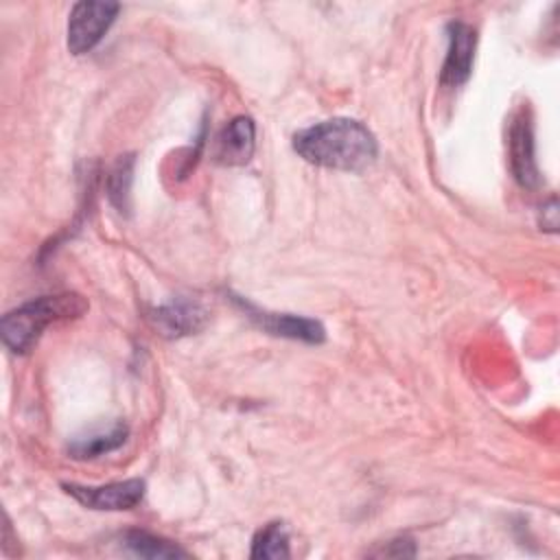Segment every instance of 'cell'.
I'll list each match as a JSON object with an SVG mask.
<instances>
[{
  "label": "cell",
  "instance_id": "4",
  "mask_svg": "<svg viewBox=\"0 0 560 560\" xmlns=\"http://www.w3.org/2000/svg\"><path fill=\"white\" fill-rule=\"evenodd\" d=\"M63 490L90 510L120 512V510H131L142 501L144 481L142 479H127V481H114V483H105V486L66 483Z\"/></svg>",
  "mask_w": 560,
  "mask_h": 560
},
{
  "label": "cell",
  "instance_id": "6",
  "mask_svg": "<svg viewBox=\"0 0 560 560\" xmlns=\"http://www.w3.org/2000/svg\"><path fill=\"white\" fill-rule=\"evenodd\" d=\"M510 147V166L516 182L525 188H536L540 184V173L536 164V144H534V127L527 109H521L508 131Z\"/></svg>",
  "mask_w": 560,
  "mask_h": 560
},
{
  "label": "cell",
  "instance_id": "9",
  "mask_svg": "<svg viewBox=\"0 0 560 560\" xmlns=\"http://www.w3.org/2000/svg\"><path fill=\"white\" fill-rule=\"evenodd\" d=\"M256 147V127L249 116H236L217 138V160L228 166L247 164Z\"/></svg>",
  "mask_w": 560,
  "mask_h": 560
},
{
  "label": "cell",
  "instance_id": "3",
  "mask_svg": "<svg viewBox=\"0 0 560 560\" xmlns=\"http://www.w3.org/2000/svg\"><path fill=\"white\" fill-rule=\"evenodd\" d=\"M120 4L116 2H77L68 20V48L72 55L90 52L114 24Z\"/></svg>",
  "mask_w": 560,
  "mask_h": 560
},
{
  "label": "cell",
  "instance_id": "13",
  "mask_svg": "<svg viewBox=\"0 0 560 560\" xmlns=\"http://www.w3.org/2000/svg\"><path fill=\"white\" fill-rule=\"evenodd\" d=\"M252 558H289V534L282 523H269L254 536Z\"/></svg>",
  "mask_w": 560,
  "mask_h": 560
},
{
  "label": "cell",
  "instance_id": "5",
  "mask_svg": "<svg viewBox=\"0 0 560 560\" xmlns=\"http://www.w3.org/2000/svg\"><path fill=\"white\" fill-rule=\"evenodd\" d=\"M446 35H448V48H446V57L440 72V83L446 88H459L468 81L472 72L477 33L470 24L462 20H453L446 26Z\"/></svg>",
  "mask_w": 560,
  "mask_h": 560
},
{
  "label": "cell",
  "instance_id": "11",
  "mask_svg": "<svg viewBox=\"0 0 560 560\" xmlns=\"http://www.w3.org/2000/svg\"><path fill=\"white\" fill-rule=\"evenodd\" d=\"M122 545L133 556H140V558H184L186 556V551L179 549L175 542L158 538L147 532H138V529L127 532L122 538Z\"/></svg>",
  "mask_w": 560,
  "mask_h": 560
},
{
  "label": "cell",
  "instance_id": "10",
  "mask_svg": "<svg viewBox=\"0 0 560 560\" xmlns=\"http://www.w3.org/2000/svg\"><path fill=\"white\" fill-rule=\"evenodd\" d=\"M127 424L125 422H112L107 429H94L85 435H79L72 444H70V455L77 459H92V457H101L118 446L125 444L127 440Z\"/></svg>",
  "mask_w": 560,
  "mask_h": 560
},
{
  "label": "cell",
  "instance_id": "14",
  "mask_svg": "<svg viewBox=\"0 0 560 560\" xmlns=\"http://www.w3.org/2000/svg\"><path fill=\"white\" fill-rule=\"evenodd\" d=\"M556 208H558V206H556V199H553V197L540 208V210L547 214V221H542V228H545V230H551V232H553V230L558 228V210H556Z\"/></svg>",
  "mask_w": 560,
  "mask_h": 560
},
{
  "label": "cell",
  "instance_id": "8",
  "mask_svg": "<svg viewBox=\"0 0 560 560\" xmlns=\"http://www.w3.org/2000/svg\"><path fill=\"white\" fill-rule=\"evenodd\" d=\"M151 324L160 330L164 337H184L201 330L208 319V311L188 300H175L168 304H162L149 313Z\"/></svg>",
  "mask_w": 560,
  "mask_h": 560
},
{
  "label": "cell",
  "instance_id": "12",
  "mask_svg": "<svg viewBox=\"0 0 560 560\" xmlns=\"http://www.w3.org/2000/svg\"><path fill=\"white\" fill-rule=\"evenodd\" d=\"M133 155H120L107 175V197L118 212H129L131 182H133Z\"/></svg>",
  "mask_w": 560,
  "mask_h": 560
},
{
  "label": "cell",
  "instance_id": "1",
  "mask_svg": "<svg viewBox=\"0 0 560 560\" xmlns=\"http://www.w3.org/2000/svg\"><path fill=\"white\" fill-rule=\"evenodd\" d=\"M293 149L308 164L359 173L378 155L374 133L354 118H330L293 136Z\"/></svg>",
  "mask_w": 560,
  "mask_h": 560
},
{
  "label": "cell",
  "instance_id": "7",
  "mask_svg": "<svg viewBox=\"0 0 560 560\" xmlns=\"http://www.w3.org/2000/svg\"><path fill=\"white\" fill-rule=\"evenodd\" d=\"M245 315L256 322L262 330L276 335V337H289V339H300L306 343H322L326 337L324 326L317 319L302 317V315H291V313H269L252 306L249 302L236 300Z\"/></svg>",
  "mask_w": 560,
  "mask_h": 560
},
{
  "label": "cell",
  "instance_id": "2",
  "mask_svg": "<svg viewBox=\"0 0 560 560\" xmlns=\"http://www.w3.org/2000/svg\"><path fill=\"white\" fill-rule=\"evenodd\" d=\"M88 311V302L79 293H61V295H42L31 302L20 304L9 311L0 322L2 341L9 350L24 354L39 339L42 330L68 317H79Z\"/></svg>",
  "mask_w": 560,
  "mask_h": 560
}]
</instances>
